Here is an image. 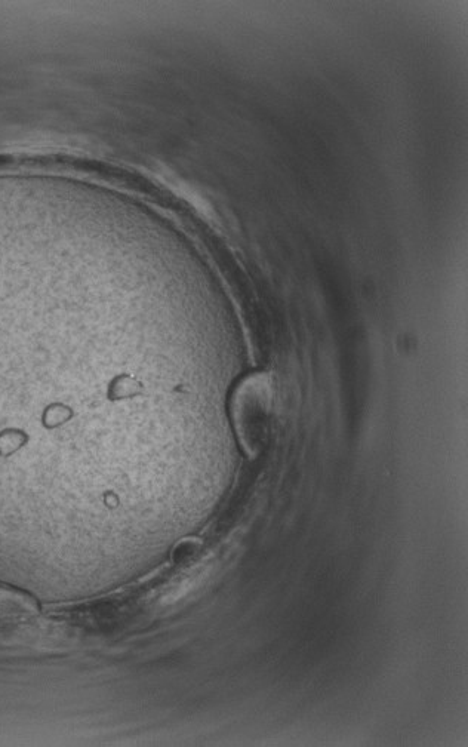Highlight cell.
Wrapping results in <instances>:
<instances>
[{
	"mask_svg": "<svg viewBox=\"0 0 468 747\" xmlns=\"http://www.w3.org/2000/svg\"><path fill=\"white\" fill-rule=\"evenodd\" d=\"M272 408L273 389L269 375H249L234 390L230 414L237 438L248 456H257L263 448L269 433Z\"/></svg>",
	"mask_w": 468,
	"mask_h": 747,
	"instance_id": "obj_1",
	"label": "cell"
},
{
	"mask_svg": "<svg viewBox=\"0 0 468 747\" xmlns=\"http://www.w3.org/2000/svg\"><path fill=\"white\" fill-rule=\"evenodd\" d=\"M199 546V541L195 539L181 541V543L178 544L177 549L174 550L175 561H184V559L190 558L193 553L197 552Z\"/></svg>",
	"mask_w": 468,
	"mask_h": 747,
	"instance_id": "obj_2",
	"label": "cell"
}]
</instances>
